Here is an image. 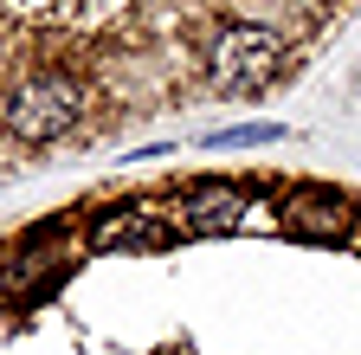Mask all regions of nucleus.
Instances as JSON below:
<instances>
[{"label":"nucleus","instance_id":"20e7f679","mask_svg":"<svg viewBox=\"0 0 361 355\" xmlns=\"http://www.w3.org/2000/svg\"><path fill=\"white\" fill-rule=\"evenodd\" d=\"M180 246L174 213H155V200H116L84 219V252H168Z\"/></svg>","mask_w":361,"mask_h":355},{"label":"nucleus","instance_id":"39448f33","mask_svg":"<svg viewBox=\"0 0 361 355\" xmlns=\"http://www.w3.org/2000/svg\"><path fill=\"white\" fill-rule=\"evenodd\" d=\"M252 200H258L252 181H233V174H194V181H180V194H174V227L180 233H239Z\"/></svg>","mask_w":361,"mask_h":355},{"label":"nucleus","instance_id":"423d86ee","mask_svg":"<svg viewBox=\"0 0 361 355\" xmlns=\"http://www.w3.org/2000/svg\"><path fill=\"white\" fill-rule=\"evenodd\" d=\"M284 143V123H226L207 136V149H271Z\"/></svg>","mask_w":361,"mask_h":355},{"label":"nucleus","instance_id":"f03ea898","mask_svg":"<svg viewBox=\"0 0 361 355\" xmlns=\"http://www.w3.org/2000/svg\"><path fill=\"white\" fill-rule=\"evenodd\" d=\"M207 78L226 97H264L278 78H290V39L264 20H226L207 39Z\"/></svg>","mask_w":361,"mask_h":355},{"label":"nucleus","instance_id":"0eeeda50","mask_svg":"<svg viewBox=\"0 0 361 355\" xmlns=\"http://www.w3.org/2000/svg\"><path fill=\"white\" fill-rule=\"evenodd\" d=\"M355 246H361V219H355Z\"/></svg>","mask_w":361,"mask_h":355},{"label":"nucleus","instance_id":"7ed1b4c3","mask_svg":"<svg viewBox=\"0 0 361 355\" xmlns=\"http://www.w3.org/2000/svg\"><path fill=\"white\" fill-rule=\"evenodd\" d=\"M278 233H290L303 246H342V239H355V200L329 181H297L278 194Z\"/></svg>","mask_w":361,"mask_h":355},{"label":"nucleus","instance_id":"f257e3e1","mask_svg":"<svg viewBox=\"0 0 361 355\" xmlns=\"http://www.w3.org/2000/svg\"><path fill=\"white\" fill-rule=\"evenodd\" d=\"M90 116V78L71 65H39L20 71L0 91V136L20 149H52L65 136H78Z\"/></svg>","mask_w":361,"mask_h":355}]
</instances>
